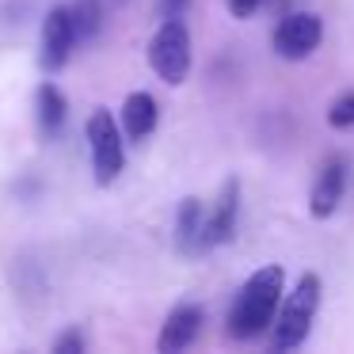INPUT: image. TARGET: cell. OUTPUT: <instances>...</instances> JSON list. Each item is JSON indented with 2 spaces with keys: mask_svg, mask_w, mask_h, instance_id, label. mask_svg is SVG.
<instances>
[{
  "mask_svg": "<svg viewBox=\"0 0 354 354\" xmlns=\"http://www.w3.org/2000/svg\"><path fill=\"white\" fill-rule=\"evenodd\" d=\"M282 286H286L282 267L255 270V274L240 286L236 301H232V308H229V335L232 339H259L278 313Z\"/></svg>",
  "mask_w": 354,
  "mask_h": 354,
  "instance_id": "1",
  "label": "cell"
},
{
  "mask_svg": "<svg viewBox=\"0 0 354 354\" xmlns=\"http://www.w3.org/2000/svg\"><path fill=\"white\" fill-rule=\"evenodd\" d=\"M320 274H313V270H305V274L297 278V286H293V293L286 297L282 313H274V320H270V351L286 354V351H297L301 343L308 339V331H313V320H316V308H320Z\"/></svg>",
  "mask_w": 354,
  "mask_h": 354,
  "instance_id": "2",
  "label": "cell"
},
{
  "mask_svg": "<svg viewBox=\"0 0 354 354\" xmlns=\"http://www.w3.org/2000/svg\"><path fill=\"white\" fill-rule=\"evenodd\" d=\"M149 65L168 84H183L187 80V73H191V35H187L179 16L164 19L156 27V35L149 39Z\"/></svg>",
  "mask_w": 354,
  "mask_h": 354,
  "instance_id": "3",
  "label": "cell"
},
{
  "mask_svg": "<svg viewBox=\"0 0 354 354\" xmlns=\"http://www.w3.org/2000/svg\"><path fill=\"white\" fill-rule=\"evenodd\" d=\"M88 153H92V171L95 183L111 187L122 171V130H118L111 111H92L88 118Z\"/></svg>",
  "mask_w": 354,
  "mask_h": 354,
  "instance_id": "4",
  "label": "cell"
},
{
  "mask_svg": "<svg viewBox=\"0 0 354 354\" xmlns=\"http://www.w3.org/2000/svg\"><path fill=\"white\" fill-rule=\"evenodd\" d=\"M320 42H324V19L313 16V12H293L270 35L274 54L286 57V62H305L313 50H320Z\"/></svg>",
  "mask_w": 354,
  "mask_h": 354,
  "instance_id": "5",
  "label": "cell"
},
{
  "mask_svg": "<svg viewBox=\"0 0 354 354\" xmlns=\"http://www.w3.org/2000/svg\"><path fill=\"white\" fill-rule=\"evenodd\" d=\"M77 24H73V8L57 4V8L46 12L42 19V69L46 73H62L73 57V46H77Z\"/></svg>",
  "mask_w": 354,
  "mask_h": 354,
  "instance_id": "6",
  "label": "cell"
},
{
  "mask_svg": "<svg viewBox=\"0 0 354 354\" xmlns=\"http://www.w3.org/2000/svg\"><path fill=\"white\" fill-rule=\"evenodd\" d=\"M236 214H240V179H225L209 217H202V252L229 244L236 236Z\"/></svg>",
  "mask_w": 354,
  "mask_h": 354,
  "instance_id": "7",
  "label": "cell"
},
{
  "mask_svg": "<svg viewBox=\"0 0 354 354\" xmlns=\"http://www.w3.org/2000/svg\"><path fill=\"white\" fill-rule=\"evenodd\" d=\"M343 187H346V160L343 156H328L313 183V194H308V214L328 221L343 202Z\"/></svg>",
  "mask_w": 354,
  "mask_h": 354,
  "instance_id": "8",
  "label": "cell"
},
{
  "mask_svg": "<svg viewBox=\"0 0 354 354\" xmlns=\"http://www.w3.org/2000/svg\"><path fill=\"white\" fill-rule=\"evenodd\" d=\"M202 324H206V313H202L198 301H179L168 313V320H164L156 346H160V351H187V346L198 339Z\"/></svg>",
  "mask_w": 354,
  "mask_h": 354,
  "instance_id": "9",
  "label": "cell"
},
{
  "mask_svg": "<svg viewBox=\"0 0 354 354\" xmlns=\"http://www.w3.org/2000/svg\"><path fill=\"white\" fill-rule=\"evenodd\" d=\"M156 122H160V107H156V100L149 92H130L122 103V138L130 141H145L149 133L156 130Z\"/></svg>",
  "mask_w": 354,
  "mask_h": 354,
  "instance_id": "10",
  "label": "cell"
},
{
  "mask_svg": "<svg viewBox=\"0 0 354 354\" xmlns=\"http://www.w3.org/2000/svg\"><path fill=\"white\" fill-rule=\"evenodd\" d=\"M176 252L179 255H194L202 252V202L198 198H183L176 214Z\"/></svg>",
  "mask_w": 354,
  "mask_h": 354,
  "instance_id": "11",
  "label": "cell"
},
{
  "mask_svg": "<svg viewBox=\"0 0 354 354\" xmlns=\"http://www.w3.org/2000/svg\"><path fill=\"white\" fill-rule=\"evenodd\" d=\"M65 118H69V100H65L54 84H39V126H42V133H50V138L62 133Z\"/></svg>",
  "mask_w": 354,
  "mask_h": 354,
  "instance_id": "12",
  "label": "cell"
},
{
  "mask_svg": "<svg viewBox=\"0 0 354 354\" xmlns=\"http://www.w3.org/2000/svg\"><path fill=\"white\" fill-rule=\"evenodd\" d=\"M328 122L335 126V130H351L354 126V92H343L335 103L328 107Z\"/></svg>",
  "mask_w": 354,
  "mask_h": 354,
  "instance_id": "13",
  "label": "cell"
},
{
  "mask_svg": "<svg viewBox=\"0 0 354 354\" xmlns=\"http://www.w3.org/2000/svg\"><path fill=\"white\" fill-rule=\"evenodd\" d=\"M80 351H84V335H80L77 328L62 331V335L54 339V354H80Z\"/></svg>",
  "mask_w": 354,
  "mask_h": 354,
  "instance_id": "14",
  "label": "cell"
},
{
  "mask_svg": "<svg viewBox=\"0 0 354 354\" xmlns=\"http://www.w3.org/2000/svg\"><path fill=\"white\" fill-rule=\"evenodd\" d=\"M259 4H263V0H229V12L236 19H252L255 12H259Z\"/></svg>",
  "mask_w": 354,
  "mask_h": 354,
  "instance_id": "15",
  "label": "cell"
},
{
  "mask_svg": "<svg viewBox=\"0 0 354 354\" xmlns=\"http://www.w3.org/2000/svg\"><path fill=\"white\" fill-rule=\"evenodd\" d=\"M187 8H191V0H156V12H160L164 19H171V16H183Z\"/></svg>",
  "mask_w": 354,
  "mask_h": 354,
  "instance_id": "16",
  "label": "cell"
}]
</instances>
